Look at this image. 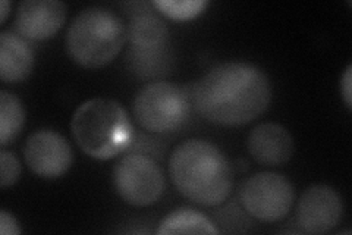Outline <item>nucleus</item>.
<instances>
[{
	"mask_svg": "<svg viewBox=\"0 0 352 235\" xmlns=\"http://www.w3.org/2000/svg\"><path fill=\"white\" fill-rule=\"evenodd\" d=\"M340 92H342L346 108L351 110L352 105V66L349 65L345 74L342 75V83H340Z\"/></svg>",
	"mask_w": 352,
	"mask_h": 235,
	"instance_id": "19",
	"label": "nucleus"
},
{
	"mask_svg": "<svg viewBox=\"0 0 352 235\" xmlns=\"http://www.w3.org/2000/svg\"><path fill=\"white\" fill-rule=\"evenodd\" d=\"M116 194L135 207L154 205L164 192V175L159 163L142 153H128L112 172Z\"/></svg>",
	"mask_w": 352,
	"mask_h": 235,
	"instance_id": "6",
	"label": "nucleus"
},
{
	"mask_svg": "<svg viewBox=\"0 0 352 235\" xmlns=\"http://www.w3.org/2000/svg\"><path fill=\"white\" fill-rule=\"evenodd\" d=\"M126 40V24L115 10L90 6L72 19L66 32L65 48L76 65L98 70L116 58Z\"/></svg>",
	"mask_w": 352,
	"mask_h": 235,
	"instance_id": "4",
	"label": "nucleus"
},
{
	"mask_svg": "<svg viewBox=\"0 0 352 235\" xmlns=\"http://www.w3.org/2000/svg\"><path fill=\"white\" fill-rule=\"evenodd\" d=\"M66 5L58 0H25L18 5L15 28L21 37L32 41L52 39L63 27Z\"/></svg>",
	"mask_w": 352,
	"mask_h": 235,
	"instance_id": "10",
	"label": "nucleus"
},
{
	"mask_svg": "<svg viewBox=\"0 0 352 235\" xmlns=\"http://www.w3.org/2000/svg\"><path fill=\"white\" fill-rule=\"evenodd\" d=\"M34 66V52L24 37L12 31L0 34V78L3 83H21Z\"/></svg>",
	"mask_w": 352,
	"mask_h": 235,
	"instance_id": "12",
	"label": "nucleus"
},
{
	"mask_svg": "<svg viewBox=\"0 0 352 235\" xmlns=\"http://www.w3.org/2000/svg\"><path fill=\"white\" fill-rule=\"evenodd\" d=\"M24 158L30 170L44 180H56L71 170L74 152L59 132L38 130L24 145Z\"/></svg>",
	"mask_w": 352,
	"mask_h": 235,
	"instance_id": "8",
	"label": "nucleus"
},
{
	"mask_svg": "<svg viewBox=\"0 0 352 235\" xmlns=\"http://www.w3.org/2000/svg\"><path fill=\"white\" fill-rule=\"evenodd\" d=\"M169 175L176 190L195 205H222L232 192V167L213 143L190 139L178 144L169 158Z\"/></svg>",
	"mask_w": 352,
	"mask_h": 235,
	"instance_id": "2",
	"label": "nucleus"
},
{
	"mask_svg": "<svg viewBox=\"0 0 352 235\" xmlns=\"http://www.w3.org/2000/svg\"><path fill=\"white\" fill-rule=\"evenodd\" d=\"M71 131L78 147L93 159L106 161L126 152L134 128L124 106L116 100L96 97L74 112Z\"/></svg>",
	"mask_w": 352,
	"mask_h": 235,
	"instance_id": "3",
	"label": "nucleus"
},
{
	"mask_svg": "<svg viewBox=\"0 0 352 235\" xmlns=\"http://www.w3.org/2000/svg\"><path fill=\"white\" fill-rule=\"evenodd\" d=\"M272 102L269 76L247 62H225L208 71L194 90V106L207 122L242 127L257 119Z\"/></svg>",
	"mask_w": 352,
	"mask_h": 235,
	"instance_id": "1",
	"label": "nucleus"
},
{
	"mask_svg": "<svg viewBox=\"0 0 352 235\" xmlns=\"http://www.w3.org/2000/svg\"><path fill=\"white\" fill-rule=\"evenodd\" d=\"M25 125V109L21 100L6 90L0 92V144L5 147Z\"/></svg>",
	"mask_w": 352,
	"mask_h": 235,
	"instance_id": "15",
	"label": "nucleus"
},
{
	"mask_svg": "<svg viewBox=\"0 0 352 235\" xmlns=\"http://www.w3.org/2000/svg\"><path fill=\"white\" fill-rule=\"evenodd\" d=\"M126 28L132 48L138 49L163 48L169 37L166 22L148 9H141L132 14Z\"/></svg>",
	"mask_w": 352,
	"mask_h": 235,
	"instance_id": "13",
	"label": "nucleus"
},
{
	"mask_svg": "<svg viewBox=\"0 0 352 235\" xmlns=\"http://www.w3.org/2000/svg\"><path fill=\"white\" fill-rule=\"evenodd\" d=\"M159 235L173 234H219L213 222L198 210L190 207H179L172 210L164 218L157 229Z\"/></svg>",
	"mask_w": 352,
	"mask_h": 235,
	"instance_id": "14",
	"label": "nucleus"
},
{
	"mask_svg": "<svg viewBox=\"0 0 352 235\" xmlns=\"http://www.w3.org/2000/svg\"><path fill=\"white\" fill-rule=\"evenodd\" d=\"M191 110L185 90L166 81L141 87L132 103V114L140 127L153 134L179 130L188 121Z\"/></svg>",
	"mask_w": 352,
	"mask_h": 235,
	"instance_id": "5",
	"label": "nucleus"
},
{
	"mask_svg": "<svg viewBox=\"0 0 352 235\" xmlns=\"http://www.w3.org/2000/svg\"><path fill=\"white\" fill-rule=\"evenodd\" d=\"M0 6H2V10H0V12H2V15H0V22H2V24H5V21H6L8 15H9L10 3L8 2V0H2V3H0Z\"/></svg>",
	"mask_w": 352,
	"mask_h": 235,
	"instance_id": "20",
	"label": "nucleus"
},
{
	"mask_svg": "<svg viewBox=\"0 0 352 235\" xmlns=\"http://www.w3.org/2000/svg\"><path fill=\"white\" fill-rule=\"evenodd\" d=\"M21 175V163L14 153L5 149L0 152V185L8 188L14 185Z\"/></svg>",
	"mask_w": 352,
	"mask_h": 235,
	"instance_id": "17",
	"label": "nucleus"
},
{
	"mask_svg": "<svg viewBox=\"0 0 352 235\" xmlns=\"http://www.w3.org/2000/svg\"><path fill=\"white\" fill-rule=\"evenodd\" d=\"M206 0H157L153 6L157 8L163 15L176 21H188L200 15L207 8Z\"/></svg>",
	"mask_w": 352,
	"mask_h": 235,
	"instance_id": "16",
	"label": "nucleus"
},
{
	"mask_svg": "<svg viewBox=\"0 0 352 235\" xmlns=\"http://www.w3.org/2000/svg\"><path fill=\"white\" fill-rule=\"evenodd\" d=\"M239 200L247 214L261 222H279L294 206L295 190L288 178L274 172H258L239 188Z\"/></svg>",
	"mask_w": 352,
	"mask_h": 235,
	"instance_id": "7",
	"label": "nucleus"
},
{
	"mask_svg": "<svg viewBox=\"0 0 352 235\" xmlns=\"http://www.w3.org/2000/svg\"><path fill=\"white\" fill-rule=\"evenodd\" d=\"M344 203L336 190L314 184L302 193L296 207V223L307 234H326L342 219Z\"/></svg>",
	"mask_w": 352,
	"mask_h": 235,
	"instance_id": "9",
	"label": "nucleus"
},
{
	"mask_svg": "<svg viewBox=\"0 0 352 235\" xmlns=\"http://www.w3.org/2000/svg\"><path fill=\"white\" fill-rule=\"evenodd\" d=\"M248 152L263 166H280L289 162L295 152L291 132L274 122H263L251 130Z\"/></svg>",
	"mask_w": 352,
	"mask_h": 235,
	"instance_id": "11",
	"label": "nucleus"
},
{
	"mask_svg": "<svg viewBox=\"0 0 352 235\" xmlns=\"http://www.w3.org/2000/svg\"><path fill=\"white\" fill-rule=\"evenodd\" d=\"M0 234L2 235H19L21 228L14 215H10L8 210H0Z\"/></svg>",
	"mask_w": 352,
	"mask_h": 235,
	"instance_id": "18",
	"label": "nucleus"
}]
</instances>
